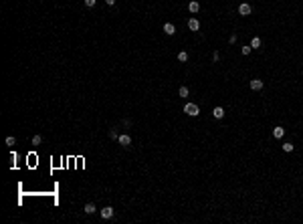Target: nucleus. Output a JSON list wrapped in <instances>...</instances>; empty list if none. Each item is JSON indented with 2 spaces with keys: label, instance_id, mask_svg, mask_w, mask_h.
Wrapping results in <instances>:
<instances>
[{
  "label": "nucleus",
  "instance_id": "12",
  "mask_svg": "<svg viewBox=\"0 0 303 224\" xmlns=\"http://www.w3.org/2000/svg\"><path fill=\"white\" fill-rule=\"evenodd\" d=\"M251 46H253V49H259V46H261V38H259V36H253V38H251Z\"/></svg>",
  "mask_w": 303,
  "mask_h": 224
},
{
  "label": "nucleus",
  "instance_id": "21",
  "mask_svg": "<svg viewBox=\"0 0 303 224\" xmlns=\"http://www.w3.org/2000/svg\"><path fill=\"white\" fill-rule=\"evenodd\" d=\"M115 2H117V0H105V4H107V6H113Z\"/></svg>",
  "mask_w": 303,
  "mask_h": 224
},
{
  "label": "nucleus",
  "instance_id": "11",
  "mask_svg": "<svg viewBox=\"0 0 303 224\" xmlns=\"http://www.w3.org/2000/svg\"><path fill=\"white\" fill-rule=\"evenodd\" d=\"M95 210H97V208H95V204H91V202H89V204H85V208H83V212H85V214H93Z\"/></svg>",
  "mask_w": 303,
  "mask_h": 224
},
{
  "label": "nucleus",
  "instance_id": "15",
  "mask_svg": "<svg viewBox=\"0 0 303 224\" xmlns=\"http://www.w3.org/2000/svg\"><path fill=\"white\" fill-rule=\"evenodd\" d=\"M180 97H188V87H180Z\"/></svg>",
  "mask_w": 303,
  "mask_h": 224
},
{
  "label": "nucleus",
  "instance_id": "3",
  "mask_svg": "<svg viewBox=\"0 0 303 224\" xmlns=\"http://www.w3.org/2000/svg\"><path fill=\"white\" fill-rule=\"evenodd\" d=\"M238 14H241V16H249V14H251V4L243 2V4L238 6Z\"/></svg>",
  "mask_w": 303,
  "mask_h": 224
},
{
  "label": "nucleus",
  "instance_id": "1",
  "mask_svg": "<svg viewBox=\"0 0 303 224\" xmlns=\"http://www.w3.org/2000/svg\"><path fill=\"white\" fill-rule=\"evenodd\" d=\"M184 113H188L190 117H196V115L200 113V109H198L196 103H186V105H184Z\"/></svg>",
  "mask_w": 303,
  "mask_h": 224
},
{
  "label": "nucleus",
  "instance_id": "17",
  "mask_svg": "<svg viewBox=\"0 0 303 224\" xmlns=\"http://www.w3.org/2000/svg\"><path fill=\"white\" fill-rule=\"evenodd\" d=\"M6 146H16V139H14V137H12V135H10V137H6Z\"/></svg>",
  "mask_w": 303,
  "mask_h": 224
},
{
  "label": "nucleus",
  "instance_id": "18",
  "mask_svg": "<svg viewBox=\"0 0 303 224\" xmlns=\"http://www.w3.org/2000/svg\"><path fill=\"white\" fill-rule=\"evenodd\" d=\"M41 141H43V137H41V135H34V137H33V146H39Z\"/></svg>",
  "mask_w": 303,
  "mask_h": 224
},
{
  "label": "nucleus",
  "instance_id": "14",
  "mask_svg": "<svg viewBox=\"0 0 303 224\" xmlns=\"http://www.w3.org/2000/svg\"><path fill=\"white\" fill-rule=\"evenodd\" d=\"M281 147H283V152H285V154H289V152H293V144H283Z\"/></svg>",
  "mask_w": 303,
  "mask_h": 224
},
{
  "label": "nucleus",
  "instance_id": "9",
  "mask_svg": "<svg viewBox=\"0 0 303 224\" xmlns=\"http://www.w3.org/2000/svg\"><path fill=\"white\" fill-rule=\"evenodd\" d=\"M212 115L216 117V119H222V117H225V109H222V107H214Z\"/></svg>",
  "mask_w": 303,
  "mask_h": 224
},
{
  "label": "nucleus",
  "instance_id": "10",
  "mask_svg": "<svg viewBox=\"0 0 303 224\" xmlns=\"http://www.w3.org/2000/svg\"><path fill=\"white\" fill-rule=\"evenodd\" d=\"M188 10H190V12H198V10H200V4H198L196 0H190V4H188Z\"/></svg>",
  "mask_w": 303,
  "mask_h": 224
},
{
  "label": "nucleus",
  "instance_id": "8",
  "mask_svg": "<svg viewBox=\"0 0 303 224\" xmlns=\"http://www.w3.org/2000/svg\"><path fill=\"white\" fill-rule=\"evenodd\" d=\"M273 135H275V137H277V139H281V137H283V135H285V129H283V127H281V125H277V127H275V129H273Z\"/></svg>",
  "mask_w": 303,
  "mask_h": 224
},
{
  "label": "nucleus",
  "instance_id": "19",
  "mask_svg": "<svg viewBox=\"0 0 303 224\" xmlns=\"http://www.w3.org/2000/svg\"><path fill=\"white\" fill-rule=\"evenodd\" d=\"M95 4H97V0H85V6H87V8H93Z\"/></svg>",
  "mask_w": 303,
  "mask_h": 224
},
{
  "label": "nucleus",
  "instance_id": "4",
  "mask_svg": "<svg viewBox=\"0 0 303 224\" xmlns=\"http://www.w3.org/2000/svg\"><path fill=\"white\" fill-rule=\"evenodd\" d=\"M249 85H251V89H253V91L263 89V81H261V79H253V81H251Z\"/></svg>",
  "mask_w": 303,
  "mask_h": 224
},
{
  "label": "nucleus",
  "instance_id": "7",
  "mask_svg": "<svg viewBox=\"0 0 303 224\" xmlns=\"http://www.w3.org/2000/svg\"><path fill=\"white\" fill-rule=\"evenodd\" d=\"M164 33H166V34H174V33H176V26H174L172 22H166V24H164Z\"/></svg>",
  "mask_w": 303,
  "mask_h": 224
},
{
  "label": "nucleus",
  "instance_id": "2",
  "mask_svg": "<svg viewBox=\"0 0 303 224\" xmlns=\"http://www.w3.org/2000/svg\"><path fill=\"white\" fill-rule=\"evenodd\" d=\"M101 218H103V220H111V218H113V208H111V206H105V208H101Z\"/></svg>",
  "mask_w": 303,
  "mask_h": 224
},
{
  "label": "nucleus",
  "instance_id": "5",
  "mask_svg": "<svg viewBox=\"0 0 303 224\" xmlns=\"http://www.w3.org/2000/svg\"><path fill=\"white\" fill-rule=\"evenodd\" d=\"M117 141H119V144H121L124 147H129V144H132V137L124 133V135H119V139H117Z\"/></svg>",
  "mask_w": 303,
  "mask_h": 224
},
{
  "label": "nucleus",
  "instance_id": "13",
  "mask_svg": "<svg viewBox=\"0 0 303 224\" xmlns=\"http://www.w3.org/2000/svg\"><path fill=\"white\" fill-rule=\"evenodd\" d=\"M178 61H180V63H186V61H188V53H184V51H182V53L178 55Z\"/></svg>",
  "mask_w": 303,
  "mask_h": 224
},
{
  "label": "nucleus",
  "instance_id": "16",
  "mask_svg": "<svg viewBox=\"0 0 303 224\" xmlns=\"http://www.w3.org/2000/svg\"><path fill=\"white\" fill-rule=\"evenodd\" d=\"M251 51H253V46H251V45H247V46H243V49H241V53H243V55H249Z\"/></svg>",
  "mask_w": 303,
  "mask_h": 224
},
{
  "label": "nucleus",
  "instance_id": "6",
  "mask_svg": "<svg viewBox=\"0 0 303 224\" xmlns=\"http://www.w3.org/2000/svg\"><path fill=\"white\" fill-rule=\"evenodd\" d=\"M188 28H190V30H198V28H200V22H198L196 18H190V20H188Z\"/></svg>",
  "mask_w": 303,
  "mask_h": 224
},
{
  "label": "nucleus",
  "instance_id": "20",
  "mask_svg": "<svg viewBox=\"0 0 303 224\" xmlns=\"http://www.w3.org/2000/svg\"><path fill=\"white\" fill-rule=\"evenodd\" d=\"M109 137H111V139H119V135H117L115 129H109Z\"/></svg>",
  "mask_w": 303,
  "mask_h": 224
}]
</instances>
